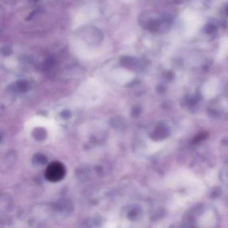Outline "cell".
<instances>
[{
	"mask_svg": "<svg viewBox=\"0 0 228 228\" xmlns=\"http://www.w3.org/2000/svg\"><path fill=\"white\" fill-rule=\"evenodd\" d=\"M65 174V169L60 163H52L48 167L46 171V177L48 180L56 182L61 180Z\"/></svg>",
	"mask_w": 228,
	"mask_h": 228,
	"instance_id": "1",
	"label": "cell"
},
{
	"mask_svg": "<svg viewBox=\"0 0 228 228\" xmlns=\"http://www.w3.org/2000/svg\"><path fill=\"white\" fill-rule=\"evenodd\" d=\"M219 194H220V190H216L212 192V193H211V197L214 196V197H217L218 195H219Z\"/></svg>",
	"mask_w": 228,
	"mask_h": 228,
	"instance_id": "2",
	"label": "cell"
}]
</instances>
